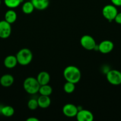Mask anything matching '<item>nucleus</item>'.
Here are the masks:
<instances>
[{"label":"nucleus","mask_w":121,"mask_h":121,"mask_svg":"<svg viewBox=\"0 0 121 121\" xmlns=\"http://www.w3.org/2000/svg\"><path fill=\"white\" fill-rule=\"evenodd\" d=\"M18 64L21 66H27L33 60V53L32 51L27 48H21L16 54Z\"/></svg>","instance_id":"f03ea898"},{"label":"nucleus","mask_w":121,"mask_h":121,"mask_svg":"<svg viewBox=\"0 0 121 121\" xmlns=\"http://www.w3.org/2000/svg\"><path fill=\"white\" fill-rule=\"evenodd\" d=\"M36 79L39 83L41 86V85L48 84L49 83L50 80H51V76H50V74L47 72L43 71V72H40L38 74Z\"/></svg>","instance_id":"ddd939ff"},{"label":"nucleus","mask_w":121,"mask_h":121,"mask_svg":"<svg viewBox=\"0 0 121 121\" xmlns=\"http://www.w3.org/2000/svg\"><path fill=\"white\" fill-rule=\"evenodd\" d=\"M98 50L103 54H107L111 52L114 48V44L110 40H103L97 46Z\"/></svg>","instance_id":"1a4fd4ad"},{"label":"nucleus","mask_w":121,"mask_h":121,"mask_svg":"<svg viewBox=\"0 0 121 121\" xmlns=\"http://www.w3.org/2000/svg\"><path fill=\"white\" fill-rule=\"evenodd\" d=\"M64 78L66 82L77 83L80 80L81 73L79 69L75 66H68L65 67L63 72Z\"/></svg>","instance_id":"f257e3e1"},{"label":"nucleus","mask_w":121,"mask_h":121,"mask_svg":"<svg viewBox=\"0 0 121 121\" xmlns=\"http://www.w3.org/2000/svg\"><path fill=\"white\" fill-rule=\"evenodd\" d=\"M113 5L116 7H121V0H110Z\"/></svg>","instance_id":"b1692460"},{"label":"nucleus","mask_w":121,"mask_h":121,"mask_svg":"<svg viewBox=\"0 0 121 121\" xmlns=\"http://www.w3.org/2000/svg\"><path fill=\"white\" fill-rule=\"evenodd\" d=\"M35 9L34 5L30 1H26L22 5V11L24 14H30L33 12L34 9Z\"/></svg>","instance_id":"a211bd4d"},{"label":"nucleus","mask_w":121,"mask_h":121,"mask_svg":"<svg viewBox=\"0 0 121 121\" xmlns=\"http://www.w3.org/2000/svg\"><path fill=\"white\" fill-rule=\"evenodd\" d=\"M80 44L82 47L87 50H92L97 47L96 41L92 36L90 35H84L80 39Z\"/></svg>","instance_id":"423d86ee"},{"label":"nucleus","mask_w":121,"mask_h":121,"mask_svg":"<svg viewBox=\"0 0 121 121\" xmlns=\"http://www.w3.org/2000/svg\"><path fill=\"white\" fill-rule=\"evenodd\" d=\"M23 1L24 0H4L5 5L11 9L18 7Z\"/></svg>","instance_id":"6ab92c4d"},{"label":"nucleus","mask_w":121,"mask_h":121,"mask_svg":"<svg viewBox=\"0 0 121 121\" xmlns=\"http://www.w3.org/2000/svg\"><path fill=\"white\" fill-rule=\"evenodd\" d=\"M11 33V24L8 23L5 20L0 21V38L3 39L9 37Z\"/></svg>","instance_id":"0eeeda50"},{"label":"nucleus","mask_w":121,"mask_h":121,"mask_svg":"<svg viewBox=\"0 0 121 121\" xmlns=\"http://www.w3.org/2000/svg\"><path fill=\"white\" fill-rule=\"evenodd\" d=\"M39 107L42 109L47 108L51 105V100L49 96L40 95L37 99Z\"/></svg>","instance_id":"2eb2a0df"},{"label":"nucleus","mask_w":121,"mask_h":121,"mask_svg":"<svg viewBox=\"0 0 121 121\" xmlns=\"http://www.w3.org/2000/svg\"><path fill=\"white\" fill-rule=\"evenodd\" d=\"M27 106H28V109L30 110H35L39 107V105H38L37 99H31L27 102Z\"/></svg>","instance_id":"4be33fe9"},{"label":"nucleus","mask_w":121,"mask_h":121,"mask_svg":"<svg viewBox=\"0 0 121 121\" xmlns=\"http://www.w3.org/2000/svg\"><path fill=\"white\" fill-rule=\"evenodd\" d=\"M1 112L5 117H11L14 115V109L11 106H4L1 108Z\"/></svg>","instance_id":"aec40b11"},{"label":"nucleus","mask_w":121,"mask_h":121,"mask_svg":"<svg viewBox=\"0 0 121 121\" xmlns=\"http://www.w3.org/2000/svg\"><path fill=\"white\" fill-rule=\"evenodd\" d=\"M14 82V78L11 74H4L0 78V84L4 87H9L11 86Z\"/></svg>","instance_id":"f8f14e48"},{"label":"nucleus","mask_w":121,"mask_h":121,"mask_svg":"<svg viewBox=\"0 0 121 121\" xmlns=\"http://www.w3.org/2000/svg\"><path fill=\"white\" fill-rule=\"evenodd\" d=\"M106 79L111 85H120L121 84V72L117 70H110L106 73Z\"/></svg>","instance_id":"39448f33"},{"label":"nucleus","mask_w":121,"mask_h":121,"mask_svg":"<svg viewBox=\"0 0 121 121\" xmlns=\"http://www.w3.org/2000/svg\"><path fill=\"white\" fill-rule=\"evenodd\" d=\"M31 2L37 10L46 9L49 5V0H31Z\"/></svg>","instance_id":"4468645a"},{"label":"nucleus","mask_w":121,"mask_h":121,"mask_svg":"<svg viewBox=\"0 0 121 121\" xmlns=\"http://www.w3.org/2000/svg\"><path fill=\"white\" fill-rule=\"evenodd\" d=\"M17 18V13L13 9H9L5 14V20L11 24L16 21Z\"/></svg>","instance_id":"dca6fc26"},{"label":"nucleus","mask_w":121,"mask_h":121,"mask_svg":"<svg viewBox=\"0 0 121 121\" xmlns=\"http://www.w3.org/2000/svg\"><path fill=\"white\" fill-rule=\"evenodd\" d=\"M78 111V107L72 104H66L62 108V112L64 115L68 118H74L76 117Z\"/></svg>","instance_id":"6e6552de"},{"label":"nucleus","mask_w":121,"mask_h":121,"mask_svg":"<svg viewBox=\"0 0 121 121\" xmlns=\"http://www.w3.org/2000/svg\"><path fill=\"white\" fill-rule=\"evenodd\" d=\"M52 87L48 84L47 85H41L40 86V88L39 90V93L40 95L44 96H49L52 93Z\"/></svg>","instance_id":"f3484780"},{"label":"nucleus","mask_w":121,"mask_h":121,"mask_svg":"<svg viewBox=\"0 0 121 121\" xmlns=\"http://www.w3.org/2000/svg\"><path fill=\"white\" fill-rule=\"evenodd\" d=\"M114 20H115L116 23L119 24H121V13H117Z\"/></svg>","instance_id":"5701e85b"},{"label":"nucleus","mask_w":121,"mask_h":121,"mask_svg":"<svg viewBox=\"0 0 121 121\" xmlns=\"http://www.w3.org/2000/svg\"><path fill=\"white\" fill-rule=\"evenodd\" d=\"M18 64L17 60L15 56L9 55L5 58L4 60V65L5 67L8 69H13Z\"/></svg>","instance_id":"9b49d317"},{"label":"nucleus","mask_w":121,"mask_h":121,"mask_svg":"<svg viewBox=\"0 0 121 121\" xmlns=\"http://www.w3.org/2000/svg\"><path fill=\"white\" fill-rule=\"evenodd\" d=\"M27 121H39V119L35 117H30L26 119Z\"/></svg>","instance_id":"393cba45"},{"label":"nucleus","mask_w":121,"mask_h":121,"mask_svg":"<svg viewBox=\"0 0 121 121\" xmlns=\"http://www.w3.org/2000/svg\"><path fill=\"white\" fill-rule=\"evenodd\" d=\"M76 118L78 121H92L94 119V115L88 110L81 109L78 111Z\"/></svg>","instance_id":"9d476101"},{"label":"nucleus","mask_w":121,"mask_h":121,"mask_svg":"<svg viewBox=\"0 0 121 121\" xmlns=\"http://www.w3.org/2000/svg\"><path fill=\"white\" fill-rule=\"evenodd\" d=\"M75 89V83L70 82H66L64 85V90L66 93H72Z\"/></svg>","instance_id":"412c9836"},{"label":"nucleus","mask_w":121,"mask_h":121,"mask_svg":"<svg viewBox=\"0 0 121 121\" xmlns=\"http://www.w3.org/2000/svg\"><path fill=\"white\" fill-rule=\"evenodd\" d=\"M40 86L36 78L33 77L27 78L23 82L24 89L30 95H34L39 92Z\"/></svg>","instance_id":"7ed1b4c3"},{"label":"nucleus","mask_w":121,"mask_h":121,"mask_svg":"<svg viewBox=\"0 0 121 121\" xmlns=\"http://www.w3.org/2000/svg\"><path fill=\"white\" fill-rule=\"evenodd\" d=\"M1 1L0 0V5H1Z\"/></svg>","instance_id":"a878e982"},{"label":"nucleus","mask_w":121,"mask_h":121,"mask_svg":"<svg viewBox=\"0 0 121 121\" xmlns=\"http://www.w3.org/2000/svg\"><path fill=\"white\" fill-rule=\"evenodd\" d=\"M118 13L116 6L113 4H108L104 6L102 9V14L103 17L109 22L115 20L116 15Z\"/></svg>","instance_id":"20e7f679"}]
</instances>
